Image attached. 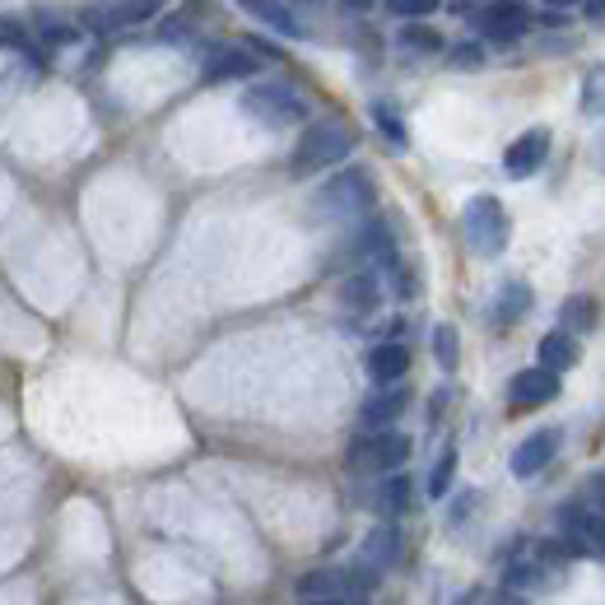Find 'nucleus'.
Segmentation results:
<instances>
[{
  "label": "nucleus",
  "mask_w": 605,
  "mask_h": 605,
  "mask_svg": "<svg viewBox=\"0 0 605 605\" xmlns=\"http://www.w3.org/2000/svg\"><path fill=\"white\" fill-rule=\"evenodd\" d=\"M350 149H354V131L344 126V121H313L303 135H299V145H293V172L299 178H313V172H326V168H336L350 159Z\"/></svg>",
  "instance_id": "nucleus-1"
},
{
  "label": "nucleus",
  "mask_w": 605,
  "mask_h": 605,
  "mask_svg": "<svg viewBox=\"0 0 605 605\" xmlns=\"http://www.w3.org/2000/svg\"><path fill=\"white\" fill-rule=\"evenodd\" d=\"M242 112L252 121H262L266 131H289V126H303L307 121V102L293 84L266 80V84H252V89L242 94Z\"/></svg>",
  "instance_id": "nucleus-2"
},
{
  "label": "nucleus",
  "mask_w": 605,
  "mask_h": 605,
  "mask_svg": "<svg viewBox=\"0 0 605 605\" xmlns=\"http://www.w3.org/2000/svg\"><path fill=\"white\" fill-rule=\"evenodd\" d=\"M373 201H377L373 178L363 168H350V172H336V178L317 192V215L322 219H350V215L373 210Z\"/></svg>",
  "instance_id": "nucleus-3"
},
{
  "label": "nucleus",
  "mask_w": 605,
  "mask_h": 605,
  "mask_svg": "<svg viewBox=\"0 0 605 605\" xmlns=\"http://www.w3.org/2000/svg\"><path fill=\"white\" fill-rule=\"evenodd\" d=\"M461 229L480 256H498L508 247V210L498 205V196H475L461 215Z\"/></svg>",
  "instance_id": "nucleus-4"
},
{
  "label": "nucleus",
  "mask_w": 605,
  "mask_h": 605,
  "mask_svg": "<svg viewBox=\"0 0 605 605\" xmlns=\"http://www.w3.org/2000/svg\"><path fill=\"white\" fill-rule=\"evenodd\" d=\"M410 461V438L396 434V428H373V434L354 438L350 447V471L368 475V471H401V465Z\"/></svg>",
  "instance_id": "nucleus-5"
},
{
  "label": "nucleus",
  "mask_w": 605,
  "mask_h": 605,
  "mask_svg": "<svg viewBox=\"0 0 605 605\" xmlns=\"http://www.w3.org/2000/svg\"><path fill=\"white\" fill-rule=\"evenodd\" d=\"M480 28H484V38H494V43H522L527 33H531V14L522 5H484V10H471Z\"/></svg>",
  "instance_id": "nucleus-6"
},
{
  "label": "nucleus",
  "mask_w": 605,
  "mask_h": 605,
  "mask_svg": "<svg viewBox=\"0 0 605 605\" xmlns=\"http://www.w3.org/2000/svg\"><path fill=\"white\" fill-rule=\"evenodd\" d=\"M564 531H568V545H573L578 555L605 559V512L564 508Z\"/></svg>",
  "instance_id": "nucleus-7"
},
{
  "label": "nucleus",
  "mask_w": 605,
  "mask_h": 605,
  "mask_svg": "<svg viewBox=\"0 0 605 605\" xmlns=\"http://www.w3.org/2000/svg\"><path fill=\"white\" fill-rule=\"evenodd\" d=\"M555 452H559V428H535V434L512 452V475H517V480L541 475L545 465L555 461Z\"/></svg>",
  "instance_id": "nucleus-8"
},
{
  "label": "nucleus",
  "mask_w": 605,
  "mask_h": 605,
  "mask_svg": "<svg viewBox=\"0 0 605 605\" xmlns=\"http://www.w3.org/2000/svg\"><path fill=\"white\" fill-rule=\"evenodd\" d=\"M545 154H549V131L535 126V131L517 135V141L508 145V154H504V172H508V178H531V172H541Z\"/></svg>",
  "instance_id": "nucleus-9"
},
{
  "label": "nucleus",
  "mask_w": 605,
  "mask_h": 605,
  "mask_svg": "<svg viewBox=\"0 0 605 605\" xmlns=\"http://www.w3.org/2000/svg\"><path fill=\"white\" fill-rule=\"evenodd\" d=\"M159 14V5H149V0H135V5H89L84 10V24L94 33H121V28H135Z\"/></svg>",
  "instance_id": "nucleus-10"
},
{
  "label": "nucleus",
  "mask_w": 605,
  "mask_h": 605,
  "mask_svg": "<svg viewBox=\"0 0 605 605\" xmlns=\"http://www.w3.org/2000/svg\"><path fill=\"white\" fill-rule=\"evenodd\" d=\"M252 71H256V61H252L247 47H210V51H205V61H201V75L210 80V84L247 80Z\"/></svg>",
  "instance_id": "nucleus-11"
},
{
  "label": "nucleus",
  "mask_w": 605,
  "mask_h": 605,
  "mask_svg": "<svg viewBox=\"0 0 605 605\" xmlns=\"http://www.w3.org/2000/svg\"><path fill=\"white\" fill-rule=\"evenodd\" d=\"M406 368H410V350L401 340H383L368 350V377L377 387H396L406 377Z\"/></svg>",
  "instance_id": "nucleus-12"
},
{
  "label": "nucleus",
  "mask_w": 605,
  "mask_h": 605,
  "mask_svg": "<svg viewBox=\"0 0 605 605\" xmlns=\"http://www.w3.org/2000/svg\"><path fill=\"white\" fill-rule=\"evenodd\" d=\"M406 406H410V391L406 387H377L368 401H363L359 414H363V424H368V428H391L406 414Z\"/></svg>",
  "instance_id": "nucleus-13"
},
{
  "label": "nucleus",
  "mask_w": 605,
  "mask_h": 605,
  "mask_svg": "<svg viewBox=\"0 0 605 605\" xmlns=\"http://www.w3.org/2000/svg\"><path fill=\"white\" fill-rule=\"evenodd\" d=\"M508 396L517 406H545V401H555V396H559V377L545 373V368H522L508 383Z\"/></svg>",
  "instance_id": "nucleus-14"
},
{
  "label": "nucleus",
  "mask_w": 605,
  "mask_h": 605,
  "mask_svg": "<svg viewBox=\"0 0 605 605\" xmlns=\"http://www.w3.org/2000/svg\"><path fill=\"white\" fill-rule=\"evenodd\" d=\"M340 303L350 307V313H373V307L383 303V285H377V275H373V270H354V275H344V285H340Z\"/></svg>",
  "instance_id": "nucleus-15"
},
{
  "label": "nucleus",
  "mask_w": 605,
  "mask_h": 605,
  "mask_svg": "<svg viewBox=\"0 0 605 605\" xmlns=\"http://www.w3.org/2000/svg\"><path fill=\"white\" fill-rule=\"evenodd\" d=\"M535 354H541V368L545 373H568V368H573V363H578V340L573 336H568V331H549L545 340H541V350H535Z\"/></svg>",
  "instance_id": "nucleus-16"
},
{
  "label": "nucleus",
  "mask_w": 605,
  "mask_h": 605,
  "mask_svg": "<svg viewBox=\"0 0 605 605\" xmlns=\"http://www.w3.org/2000/svg\"><path fill=\"white\" fill-rule=\"evenodd\" d=\"M559 322H564V331L573 336V331H596V322H601V303L596 299H586V293H573L564 307H559Z\"/></svg>",
  "instance_id": "nucleus-17"
},
{
  "label": "nucleus",
  "mask_w": 605,
  "mask_h": 605,
  "mask_svg": "<svg viewBox=\"0 0 605 605\" xmlns=\"http://www.w3.org/2000/svg\"><path fill=\"white\" fill-rule=\"evenodd\" d=\"M527 307H531V289L512 280V285L498 289V299H494V322H498V326H512V322L527 317Z\"/></svg>",
  "instance_id": "nucleus-18"
},
{
  "label": "nucleus",
  "mask_w": 605,
  "mask_h": 605,
  "mask_svg": "<svg viewBox=\"0 0 605 605\" xmlns=\"http://www.w3.org/2000/svg\"><path fill=\"white\" fill-rule=\"evenodd\" d=\"M247 14H252V20H266L275 33H285V38H303V24L293 20V10H289V5H270V0H252Z\"/></svg>",
  "instance_id": "nucleus-19"
},
{
  "label": "nucleus",
  "mask_w": 605,
  "mask_h": 605,
  "mask_svg": "<svg viewBox=\"0 0 605 605\" xmlns=\"http://www.w3.org/2000/svg\"><path fill=\"white\" fill-rule=\"evenodd\" d=\"M582 117H605V65H592L582 75Z\"/></svg>",
  "instance_id": "nucleus-20"
},
{
  "label": "nucleus",
  "mask_w": 605,
  "mask_h": 605,
  "mask_svg": "<svg viewBox=\"0 0 605 605\" xmlns=\"http://www.w3.org/2000/svg\"><path fill=\"white\" fill-rule=\"evenodd\" d=\"M373 121H377V131H383L396 149H406V121L396 117V112L387 108V102H373Z\"/></svg>",
  "instance_id": "nucleus-21"
},
{
  "label": "nucleus",
  "mask_w": 605,
  "mask_h": 605,
  "mask_svg": "<svg viewBox=\"0 0 605 605\" xmlns=\"http://www.w3.org/2000/svg\"><path fill=\"white\" fill-rule=\"evenodd\" d=\"M452 475H457V452L447 447V452L438 457V465H434V475H428V498H443L447 489H452Z\"/></svg>",
  "instance_id": "nucleus-22"
},
{
  "label": "nucleus",
  "mask_w": 605,
  "mask_h": 605,
  "mask_svg": "<svg viewBox=\"0 0 605 605\" xmlns=\"http://www.w3.org/2000/svg\"><path fill=\"white\" fill-rule=\"evenodd\" d=\"M383 504H387V512H406V504H410V475H406V471H396V475L387 480Z\"/></svg>",
  "instance_id": "nucleus-23"
},
{
  "label": "nucleus",
  "mask_w": 605,
  "mask_h": 605,
  "mask_svg": "<svg viewBox=\"0 0 605 605\" xmlns=\"http://www.w3.org/2000/svg\"><path fill=\"white\" fill-rule=\"evenodd\" d=\"M434 350H438L443 368H457V331H452V326H438V331H434Z\"/></svg>",
  "instance_id": "nucleus-24"
},
{
  "label": "nucleus",
  "mask_w": 605,
  "mask_h": 605,
  "mask_svg": "<svg viewBox=\"0 0 605 605\" xmlns=\"http://www.w3.org/2000/svg\"><path fill=\"white\" fill-rule=\"evenodd\" d=\"M387 10L396 14V20H424V14H434L438 5H434V0H391Z\"/></svg>",
  "instance_id": "nucleus-25"
},
{
  "label": "nucleus",
  "mask_w": 605,
  "mask_h": 605,
  "mask_svg": "<svg viewBox=\"0 0 605 605\" xmlns=\"http://www.w3.org/2000/svg\"><path fill=\"white\" fill-rule=\"evenodd\" d=\"M368 559H396V531H373L368 535Z\"/></svg>",
  "instance_id": "nucleus-26"
},
{
  "label": "nucleus",
  "mask_w": 605,
  "mask_h": 605,
  "mask_svg": "<svg viewBox=\"0 0 605 605\" xmlns=\"http://www.w3.org/2000/svg\"><path fill=\"white\" fill-rule=\"evenodd\" d=\"M452 65H457V71H480V65H484V47H475V43L452 47Z\"/></svg>",
  "instance_id": "nucleus-27"
},
{
  "label": "nucleus",
  "mask_w": 605,
  "mask_h": 605,
  "mask_svg": "<svg viewBox=\"0 0 605 605\" xmlns=\"http://www.w3.org/2000/svg\"><path fill=\"white\" fill-rule=\"evenodd\" d=\"M401 43L414 47V51H438V33H434V28H406Z\"/></svg>",
  "instance_id": "nucleus-28"
},
{
  "label": "nucleus",
  "mask_w": 605,
  "mask_h": 605,
  "mask_svg": "<svg viewBox=\"0 0 605 605\" xmlns=\"http://www.w3.org/2000/svg\"><path fill=\"white\" fill-rule=\"evenodd\" d=\"M303 605H368V592H340V596H326V601H303Z\"/></svg>",
  "instance_id": "nucleus-29"
},
{
  "label": "nucleus",
  "mask_w": 605,
  "mask_h": 605,
  "mask_svg": "<svg viewBox=\"0 0 605 605\" xmlns=\"http://www.w3.org/2000/svg\"><path fill=\"white\" fill-rule=\"evenodd\" d=\"M592 494H596V508H605V475L592 484Z\"/></svg>",
  "instance_id": "nucleus-30"
},
{
  "label": "nucleus",
  "mask_w": 605,
  "mask_h": 605,
  "mask_svg": "<svg viewBox=\"0 0 605 605\" xmlns=\"http://www.w3.org/2000/svg\"><path fill=\"white\" fill-rule=\"evenodd\" d=\"M596 164H601V172H605V135H601V145H596Z\"/></svg>",
  "instance_id": "nucleus-31"
}]
</instances>
